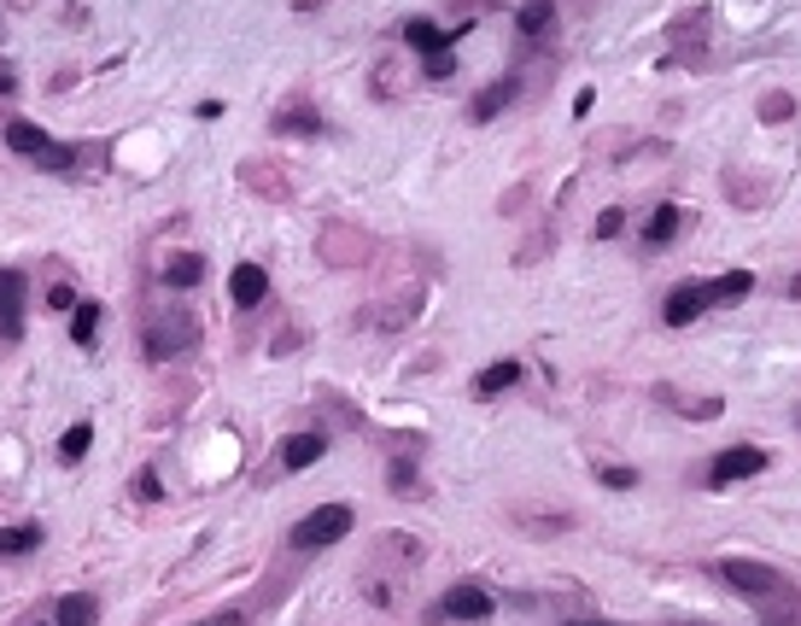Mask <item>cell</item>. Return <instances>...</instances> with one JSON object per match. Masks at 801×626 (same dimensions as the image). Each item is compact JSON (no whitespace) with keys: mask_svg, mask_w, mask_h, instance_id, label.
Segmentation results:
<instances>
[{"mask_svg":"<svg viewBox=\"0 0 801 626\" xmlns=\"http://www.w3.org/2000/svg\"><path fill=\"white\" fill-rule=\"evenodd\" d=\"M270 130L275 135H322V112L310 106V94H293V100L270 118Z\"/></svg>","mask_w":801,"mask_h":626,"instance_id":"obj_15","label":"cell"},{"mask_svg":"<svg viewBox=\"0 0 801 626\" xmlns=\"http://www.w3.org/2000/svg\"><path fill=\"white\" fill-rule=\"evenodd\" d=\"M135 498H140V504H164V480H159V468H140V475H135Z\"/></svg>","mask_w":801,"mask_h":626,"instance_id":"obj_29","label":"cell"},{"mask_svg":"<svg viewBox=\"0 0 801 626\" xmlns=\"http://www.w3.org/2000/svg\"><path fill=\"white\" fill-rule=\"evenodd\" d=\"M515 94H521V76H504V83H485L475 100H468V118L475 123H492L497 112H509L515 106Z\"/></svg>","mask_w":801,"mask_h":626,"instance_id":"obj_17","label":"cell"},{"mask_svg":"<svg viewBox=\"0 0 801 626\" xmlns=\"http://www.w3.org/2000/svg\"><path fill=\"white\" fill-rule=\"evenodd\" d=\"M199 626H252V621L234 615V609H223V615H211V621H199Z\"/></svg>","mask_w":801,"mask_h":626,"instance_id":"obj_36","label":"cell"},{"mask_svg":"<svg viewBox=\"0 0 801 626\" xmlns=\"http://www.w3.org/2000/svg\"><path fill=\"white\" fill-rule=\"evenodd\" d=\"M41 544V527L36 521H19V527H0V562H12V556H29Z\"/></svg>","mask_w":801,"mask_h":626,"instance_id":"obj_24","label":"cell"},{"mask_svg":"<svg viewBox=\"0 0 801 626\" xmlns=\"http://www.w3.org/2000/svg\"><path fill=\"white\" fill-rule=\"evenodd\" d=\"M766 451L761 445H726L719 457L708 463V487H731V480H755V475H766Z\"/></svg>","mask_w":801,"mask_h":626,"instance_id":"obj_7","label":"cell"},{"mask_svg":"<svg viewBox=\"0 0 801 626\" xmlns=\"http://www.w3.org/2000/svg\"><path fill=\"white\" fill-rule=\"evenodd\" d=\"M386 487H392V492H410V487H416V463H410V457H392Z\"/></svg>","mask_w":801,"mask_h":626,"instance_id":"obj_31","label":"cell"},{"mask_svg":"<svg viewBox=\"0 0 801 626\" xmlns=\"http://www.w3.org/2000/svg\"><path fill=\"white\" fill-rule=\"evenodd\" d=\"M199 346V317L194 310H152L147 322H140V352H147V364H176Z\"/></svg>","mask_w":801,"mask_h":626,"instance_id":"obj_2","label":"cell"},{"mask_svg":"<svg viewBox=\"0 0 801 626\" xmlns=\"http://www.w3.org/2000/svg\"><path fill=\"white\" fill-rule=\"evenodd\" d=\"M24 626H47V621H24Z\"/></svg>","mask_w":801,"mask_h":626,"instance_id":"obj_40","label":"cell"},{"mask_svg":"<svg viewBox=\"0 0 801 626\" xmlns=\"http://www.w3.org/2000/svg\"><path fill=\"white\" fill-rule=\"evenodd\" d=\"M655 398H662V404H679V416H690V421H714L719 410H726V398H679L673 386H655Z\"/></svg>","mask_w":801,"mask_h":626,"instance_id":"obj_25","label":"cell"},{"mask_svg":"<svg viewBox=\"0 0 801 626\" xmlns=\"http://www.w3.org/2000/svg\"><path fill=\"white\" fill-rule=\"evenodd\" d=\"M574 626H608V621H574Z\"/></svg>","mask_w":801,"mask_h":626,"instance_id":"obj_39","label":"cell"},{"mask_svg":"<svg viewBox=\"0 0 801 626\" xmlns=\"http://www.w3.org/2000/svg\"><path fill=\"white\" fill-rule=\"evenodd\" d=\"M0 140H7L19 159H29L36 170H47V176H71V170H83V159H88L83 147H65V140H53L41 123H29V118H12L7 130H0Z\"/></svg>","mask_w":801,"mask_h":626,"instance_id":"obj_1","label":"cell"},{"mask_svg":"<svg viewBox=\"0 0 801 626\" xmlns=\"http://www.w3.org/2000/svg\"><path fill=\"white\" fill-rule=\"evenodd\" d=\"M100 621V603L88 598V591H71V598H59L53 609V626H94Z\"/></svg>","mask_w":801,"mask_h":626,"instance_id":"obj_23","label":"cell"},{"mask_svg":"<svg viewBox=\"0 0 801 626\" xmlns=\"http://www.w3.org/2000/svg\"><path fill=\"white\" fill-rule=\"evenodd\" d=\"M94 334H100V305H76L71 310V340L76 346H94Z\"/></svg>","mask_w":801,"mask_h":626,"instance_id":"obj_27","label":"cell"},{"mask_svg":"<svg viewBox=\"0 0 801 626\" xmlns=\"http://www.w3.org/2000/svg\"><path fill=\"white\" fill-rule=\"evenodd\" d=\"M714 574L726 580L737 598H749L755 609H773V603H796V586L784 580L778 568H766V562H749V556H726L714 562Z\"/></svg>","mask_w":801,"mask_h":626,"instance_id":"obj_3","label":"cell"},{"mask_svg":"<svg viewBox=\"0 0 801 626\" xmlns=\"http://www.w3.org/2000/svg\"><path fill=\"white\" fill-rule=\"evenodd\" d=\"M492 609H497V598L485 586H475V580H457L439 598V609H433V621H492Z\"/></svg>","mask_w":801,"mask_h":626,"instance_id":"obj_6","label":"cell"},{"mask_svg":"<svg viewBox=\"0 0 801 626\" xmlns=\"http://www.w3.org/2000/svg\"><path fill=\"white\" fill-rule=\"evenodd\" d=\"M229 299L241 310H258L263 299H270V270H263V263H234L229 270Z\"/></svg>","mask_w":801,"mask_h":626,"instance_id":"obj_12","label":"cell"},{"mask_svg":"<svg viewBox=\"0 0 801 626\" xmlns=\"http://www.w3.org/2000/svg\"><path fill=\"white\" fill-rule=\"evenodd\" d=\"M702 310H708V287H702V281H679V287L662 299V322L667 328H690Z\"/></svg>","mask_w":801,"mask_h":626,"instance_id":"obj_11","label":"cell"},{"mask_svg":"<svg viewBox=\"0 0 801 626\" xmlns=\"http://www.w3.org/2000/svg\"><path fill=\"white\" fill-rule=\"evenodd\" d=\"M596 480H603V487H608V492H632V487H638V475H632V468H620V463H608V468H596Z\"/></svg>","mask_w":801,"mask_h":626,"instance_id":"obj_30","label":"cell"},{"mask_svg":"<svg viewBox=\"0 0 801 626\" xmlns=\"http://www.w3.org/2000/svg\"><path fill=\"white\" fill-rule=\"evenodd\" d=\"M194 118H206V123H211V118H223V100H199V106H194Z\"/></svg>","mask_w":801,"mask_h":626,"instance_id":"obj_37","label":"cell"},{"mask_svg":"<svg viewBox=\"0 0 801 626\" xmlns=\"http://www.w3.org/2000/svg\"><path fill=\"white\" fill-rule=\"evenodd\" d=\"M421 76H428V83H445V76H457V53H439V59H421Z\"/></svg>","mask_w":801,"mask_h":626,"instance_id":"obj_32","label":"cell"},{"mask_svg":"<svg viewBox=\"0 0 801 626\" xmlns=\"http://www.w3.org/2000/svg\"><path fill=\"white\" fill-rule=\"evenodd\" d=\"M47 305H53V310H76V287H71V281H53V287H47Z\"/></svg>","mask_w":801,"mask_h":626,"instance_id":"obj_34","label":"cell"},{"mask_svg":"<svg viewBox=\"0 0 801 626\" xmlns=\"http://www.w3.org/2000/svg\"><path fill=\"white\" fill-rule=\"evenodd\" d=\"M241 182H246V194H263V199H293V182L281 176V164H270V159H241Z\"/></svg>","mask_w":801,"mask_h":626,"instance_id":"obj_14","label":"cell"},{"mask_svg":"<svg viewBox=\"0 0 801 626\" xmlns=\"http://www.w3.org/2000/svg\"><path fill=\"white\" fill-rule=\"evenodd\" d=\"M790 293H796V299H801V275H796V281H790Z\"/></svg>","mask_w":801,"mask_h":626,"instance_id":"obj_38","label":"cell"},{"mask_svg":"<svg viewBox=\"0 0 801 626\" xmlns=\"http://www.w3.org/2000/svg\"><path fill=\"white\" fill-rule=\"evenodd\" d=\"M275 457H281V468H287V475H298V468H317V463L328 457V433H322V428L287 433V440L275 445Z\"/></svg>","mask_w":801,"mask_h":626,"instance_id":"obj_9","label":"cell"},{"mask_svg":"<svg viewBox=\"0 0 801 626\" xmlns=\"http://www.w3.org/2000/svg\"><path fill=\"white\" fill-rule=\"evenodd\" d=\"M94 445V421H76V428H65V440H59V463H83Z\"/></svg>","mask_w":801,"mask_h":626,"instance_id":"obj_26","label":"cell"},{"mask_svg":"<svg viewBox=\"0 0 801 626\" xmlns=\"http://www.w3.org/2000/svg\"><path fill=\"white\" fill-rule=\"evenodd\" d=\"M685 223H690V217H685L679 206H655L650 223H643V241H650V246H673V241L685 234Z\"/></svg>","mask_w":801,"mask_h":626,"instance_id":"obj_19","label":"cell"},{"mask_svg":"<svg viewBox=\"0 0 801 626\" xmlns=\"http://www.w3.org/2000/svg\"><path fill=\"white\" fill-rule=\"evenodd\" d=\"M620 229H626V211H620V206H608L603 217H596V241H615Z\"/></svg>","mask_w":801,"mask_h":626,"instance_id":"obj_33","label":"cell"},{"mask_svg":"<svg viewBox=\"0 0 801 626\" xmlns=\"http://www.w3.org/2000/svg\"><path fill=\"white\" fill-rule=\"evenodd\" d=\"M369 253H374V241L357 223H328L322 229V263L328 270H357Z\"/></svg>","mask_w":801,"mask_h":626,"instance_id":"obj_5","label":"cell"},{"mask_svg":"<svg viewBox=\"0 0 801 626\" xmlns=\"http://www.w3.org/2000/svg\"><path fill=\"white\" fill-rule=\"evenodd\" d=\"M702 287H708V310H714V305L749 299V293H755V275H749V270H731V275H719V281H702Z\"/></svg>","mask_w":801,"mask_h":626,"instance_id":"obj_22","label":"cell"},{"mask_svg":"<svg viewBox=\"0 0 801 626\" xmlns=\"http://www.w3.org/2000/svg\"><path fill=\"white\" fill-rule=\"evenodd\" d=\"M755 112H761V123H790V118H796V100H790L784 88H773V94H761Z\"/></svg>","mask_w":801,"mask_h":626,"instance_id":"obj_28","label":"cell"},{"mask_svg":"<svg viewBox=\"0 0 801 626\" xmlns=\"http://www.w3.org/2000/svg\"><path fill=\"white\" fill-rule=\"evenodd\" d=\"M708 24H714V12H708V7L685 12V19L673 24V53H685V65H702V41H708L702 29H708Z\"/></svg>","mask_w":801,"mask_h":626,"instance_id":"obj_16","label":"cell"},{"mask_svg":"<svg viewBox=\"0 0 801 626\" xmlns=\"http://www.w3.org/2000/svg\"><path fill=\"white\" fill-rule=\"evenodd\" d=\"M398 36H404V47H416L421 59H439V53H451L457 29H439L433 19H404V24H398Z\"/></svg>","mask_w":801,"mask_h":626,"instance_id":"obj_13","label":"cell"},{"mask_svg":"<svg viewBox=\"0 0 801 626\" xmlns=\"http://www.w3.org/2000/svg\"><path fill=\"white\" fill-rule=\"evenodd\" d=\"M24 299H29V275L24 270H0V346H19Z\"/></svg>","mask_w":801,"mask_h":626,"instance_id":"obj_8","label":"cell"},{"mask_svg":"<svg viewBox=\"0 0 801 626\" xmlns=\"http://www.w3.org/2000/svg\"><path fill=\"white\" fill-rule=\"evenodd\" d=\"M12 94H19V71L0 65V100H12Z\"/></svg>","mask_w":801,"mask_h":626,"instance_id":"obj_35","label":"cell"},{"mask_svg":"<svg viewBox=\"0 0 801 626\" xmlns=\"http://www.w3.org/2000/svg\"><path fill=\"white\" fill-rule=\"evenodd\" d=\"M352 527H357L352 504H322V510H310L305 521L293 527V551H334Z\"/></svg>","mask_w":801,"mask_h":626,"instance_id":"obj_4","label":"cell"},{"mask_svg":"<svg viewBox=\"0 0 801 626\" xmlns=\"http://www.w3.org/2000/svg\"><path fill=\"white\" fill-rule=\"evenodd\" d=\"M550 24H556V0H521V12H515V29H521V41H544Z\"/></svg>","mask_w":801,"mask_h":626,"instance_id":"obj_18","label":"cell"},{"mask_svg":"<svg viewBox=\"0 0 801 626\" xmlns=\"http://www.w3.org/2000/svg\"><path fill=\"white\" fill-rule=\"evenodd\" d=\"M159 281H164V287H199V281H206V258H199V253H170Z\"/></svg>","mask_w":801,"mask_h":626,"instance_id":"obj_20","label":"cell"},{"mask_svg":"<svg viewBox=\"0 0 801 626\" xmlns=\"http://www.w3.org/2000/svg\"><path fill=\"white\" fill-rule=\"evenodd\" d=\"M416 562H421V539L416 533H381L363 568H398V574H410Z\"/></svg>","mask_w":801,"mask_h":626,"instance_id":"obj_10","label":"cell"},{"mask_svg":"<svg viewBox=\"0 0 801 626\" xmlns=\"http://www.w3.org/2000/svg\"><path fill=\"white\" fill-rule=\"evenodd\" d=\"M796 421H801V410H796Z\"/></svg>","mask_w":801,"mask_h":626,"instance_id":"obj_41","label":"cell"},{"mask_svg":"<svg viewBox=\"0 0 801 626\" xmlns=\"http://www.w3.org/2000/svg\"><path fill=\"white\" fill-rule=\"evenodd\" d=\"M515 381H521V364H515V357H497L492 369L475 375V398H497V393H509Z\"/></svg>","mask_w":801,"mask_h":626,"instance_id":"obj_21","label":"cell"}]
</instances>
